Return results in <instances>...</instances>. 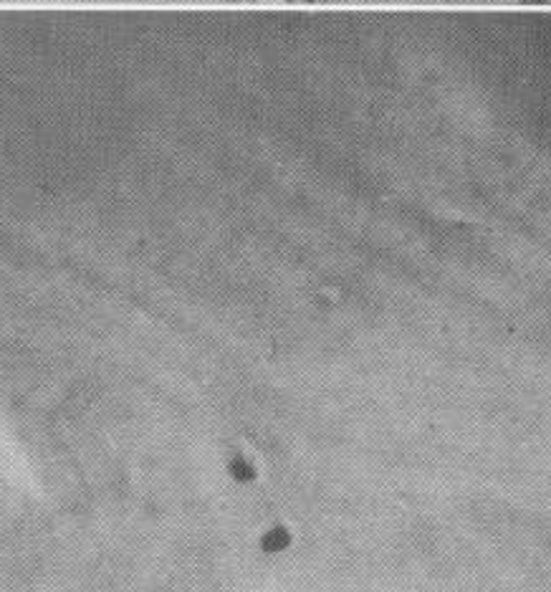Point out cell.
Instances as JSON below:
<instances>
[{
    "label": "cell",
    "instance_id": "6da1fadb",
    "mask_svg": "<svg viewBox=\"0 0 551 592\" xmlns=\"http://www.w3.org/2000/svg\"><path fill=\"white\" fill-rule=\"evenodd\" d=\"M228 468H231L233 479L240 481V483H248V481H253L258 476V466L245 453H236L231 458V463H228Z\"/></svg>",
    "mask_w": 551,
    "mask_h": 592
},
{
    "label": "cell",
    "instance_id": "7a4b0ae2",
    "mask_svg": "<svg viewBox=\"0 0 551 592\" xmlns=\"http://www.w3.org/2000/svg\"><path fill=\"white\" fill-rule=\"evenodd\" d=\"M291 544V534L286 527H271L263 534V550L268 552H283Z\"/></svg>",
    "mask_w": 551,
    "mask_h": 592
}]
</instances>
